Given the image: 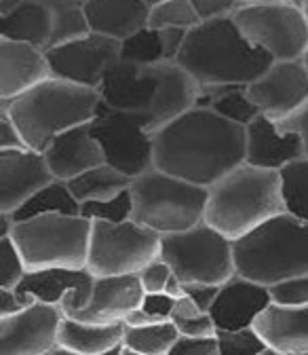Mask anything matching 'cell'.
Listing matches in <instances>:
<instances>
[{
  "label": "cell",
  "instance_id": "1",
  "mask_svg": "<svg viewBox=\"0 0 308 355\" xmlns=\"http://www.w3.org/2000/svg\"><path fill=\"white\" fill-rule=\"evenodd\" d=\"M247 127L194 106L154 131V167L209 189L245 163Z\"/></svg>",
  "mask_w": 308,
  "mask_h": 355
},
{
  "label": "cell",
  "instance_id": "2",
  "mask_svg": "<svg viewBox=\"0 0 308 355\" xmlns=\"http://www.w3.org/2000/svg\"><path fill=\"white\" fill-rule=\"evenodd\" d=\"M102 102L136 112L154 133L197 106L199 83L175 62L131 64L118 60L100 87Z\"/></svg>",
  "mask_w": 308,
  "mask_h": 355
},
{
  "label": "cell",
  "instance_id": "3",
  "mask_svg": "<svg viewBox=\"0 0 308 355\" xmlns=\"http://www.w3.org/2000/svg\"><path fill=\"white\" fill-rule=\"evenodd\" d=\"M273 58L245 38L235 17L201 21L188 30L184 47L175 60L199 87H247L273 66Z\"/></svg>",
  "mask_w": 308,
  "mask_h": 355
},
{
  "label": "cell",
  "instance_id": "4",
  "mask_svg": "<svg viewBox=\"0 0 308 355\" xmlns=\"http://www.w3.org/2000/svg\"><path fill=\"white\" fill-rule=\"evenodd\" d=\"M100 104L98 89L51 76L11 102L3 100L0 110L15 121L28 148L45 153L60 133L91 123Z\"/></svg>",
  "mask_w": 308,
  "mask_h": 355
},
{
  "label": "cell",
  "instance_id": "5",
  "mask_svg": "<svg viewBox=\"0 0 308 355\" xmlns=\"http://www.w3.org/2000/svg\"><path fill=\"white\" fill-rule=\"evenodd\" d=\"M283 211L279 171L241 163L209 187L205 222L237 241Z\"/></svg>",
  "mask_w": 308,
  "mask_h": 355
},
{
  "label": "cell",
  "instance_id": "6",
  "mask_svg": "<svg viewBox=\"0 0 308 355\" xmlns=\"http://www.w3.org/2000/svg\"><path fill=\"white\" fill-rule=\"evenodd\" d=\"M237 273L262 286H275L308 273V222L289 211L262 222L235 241Z\"/></svg>",
  "mask_w": 308,
  "mask_h": 355
},
{
  "label": "cell",
  "instance_id": "7",
  "mask_svg": "<svg viewBox=\"0 0 308 355\" xmlns=\"http://www.w3.org/2000/svg\"><path fill=\"white\" fill-rule=\"evenodd\" d=\"M134 220L161 233H180L205 222L209 189L156 167L131 180Z\"/></svg>",
  "mask_w": 308,
  "mask_h": 355
},
{
  "label": "cell",
  "instance_id": "8",
  "mask_svg": "<svg viewBox=\"0 0 308 355\" xmlns=\"http://www.w3.org/2000/svg\"><path fill=\"white\" fill-rule=\"evenodd\" d=\"M91 229L93 222L80 214H45L15 222L11 237L26 260L28 273L42 269H84Z\"/></svg>",
  "mask_w": 308,
  "mask_h": 355
},
{
  "label": "cell",
  "instance_id": "9",
  "mask_svg": "<svg viewBox=\"0 0 308 355\" xmlns=\"http://www.w3.org/2000/svg\"><path fill=\"white\" fill-rule=\"evenodd\" d=\"M161 258L184 284L222 286L237 275L235 241L207 222L161 239Z\"/></svg>",
  "mask_w": 308,
  "mask_h": 355
},
{
  "label": "cell",
  "instance_id": "10",
  "mask_svg": "<svg viewBox=\"0 0 308 355\" xmlns=\"http://www.w3.org/2000/svg\"><path fill=\"white\" fill-rule=\"evenodd\" d=\"M161 233L134 218L127 222H93L87 269L96 277L138 275L161 256Z\"/></svg>",
  "mask_w": 308,
  "mask_h": 355
},
{
  "label": "cell",
  "instance_id": "11",
  "mask_svg": "<svg viewBox=\"0 0 308 355\" xmlns=\"http://www.w3.org/2000/svg\"><path fill=\"white\" fill-rule=\"evenodd\" d=\"M233 17L253 47L277 62L302 60L308 49V17L300 3L243 5Z\"/></svg>",
  "mask_w": 308,
  "mask_h": 355
},
{
  "label": "cell",
  "instance_id": "12",
  "mask_svg": "<svg viewBox=\"0 0 308 355\" xmlns=\"http://www.w3.org/2000/svg\"><path fill=\"white\" fill-rule=\"evenodd\" d=\"M91 133L102 146L106 163L131 180L154 167V133L144 116L102 102L91 121Z\"/></svg>",
  "mask_w": 308,
  "mask_h": 355
},
{
  "label": "cell",
  "instance_id": "13",
  "mask_svg": "<svg viewBox=\"0 0 308 355\" xmlns=\"http://www.w3.org/2000/svg\"><path fill=\"white\" fill-rule=\"evenodd\" d=\"M47 58L55 78H64L100 92L104 76L120 60V40L91 32L82 38L49 49Z\"/></svg>",
  "mask_w": 308,
  "mask_h": 355
},
{
  "label": "cell",
  "instance_id": "14",
  "mask_svg": "<svg viewBox=\"0 0 308 355\" xmlns=\"http://www.w3.org/2000/svg\"><path fill=\"white\" fill-rule=\"evenodd\" d=\"M64 311L36 300L21 313L0 318V355H45L60 345Z\"/></svg>",
  "mask_w": 308,
  "mask_h": 355
},
{
  "label": "cell",
  "instance_id": "15",
  "mask_svg": "<svg viewBox=\"0 0 308 355\" xmlns=\"http://www.w3.org/2000/svg\"><path fill=\"white\" fill-rule=\"evenodd\" d=\"M247 96L264 116L283 121L308 102V70L302 60H275L266 72L247 85Z\"/></svg>",
  "mask_w": 308,
  "mask_h": 355
},
{
  "label": "cell",
  "instance_id": "16",
  "mask_svg": "<svg viewBox=\"0 0 308 355\" xmlns=\"http://www.w3.org/2000/svg\"><path fill=\"white\" fill-rule=\"evenodd\" d=\"M55 175L45 155L32 148L0 150V214H15Z\"/></svg>",
  "mask_w": 308,
  "mask_h": 355
},
{
  "label": "cell",
  "instance_id": "17",
  "mask_svg": "<svg viewBox=\"0 0 308 355\" xmlns=\"http://www.w3.org/2000/svg\"><path fill=\"white\" fill-rule=\"evenodd\" d=\"M96 275L87 269H42L30 271L15 288L21 296L47 304H57L62 311L84 309L91 300Z\"/></svg>",
  "mask_w": 308,
  "mask_h": 355
},
{
  "label": "cell",
  "instance_id": "18",
  "mask_svg": "<svg viewBox=\"0 0 308 355\" xmlns=\"http://www.w3.org/2000/svg\"><path fill=\"white\" fill-rule=\"evenodd\" d=\"M144 288L138 275L96 277L91 300L84 309L66 311V318L84 324H116L125 322L131 311L142 306Z\"/></svg>",
  "mask_w": 308,
  "mask_h": 355
},
{
  "label": "cell",
  "instance_id": "19",
  "mask_svg": "<svg viewBox=\"0 0 308 355\" xmlns=\"http://www.w3.org/2000/svg\"><path fill=\"white\" fill-rule=\"evenodd\" d=\"M273 304L271 290L243 275H233L209 309V315L217 330H241L255 324V320Z\"/></svg>",
  "mask_w": 308,
  "mask_h": 355
},
{
  "label": "cell",
  "instance_id": "20",
  "mask_svg": "<svg viewBox=\"0 0 308 355\" xmlns=\"http://www.w3.org/2000/svg\"><path fill=\"white\" fill-rule=\"evenodd\" d=\"M47 51L34 44L0 38V100H15L51 78Z\"/></svg>",
  "mask_w": 308,
  "mask_h": 355
},
{
  "label": "cell",
  "instance_id": "21",
  "mask_svg": "<svg viewBox=\"0 0 308 355\" xmlns=\"http://www.w3.org/2000/svg\"><path fill=\"white\" fill-rule=\"evenodd\" d=\"M304 157V146L298 133L283 131L277 121L260 114L247 125L245 163L271 171H281L291 161Z\"/></svg>",
  "mask_w": 308,
  "mask_h": 355
},
{
  "label": "cell",
  "instance_id": "22",
  "mask_svg": "<svg viewBox=\"0 0 308 355\" xmlns=\"http://www.w3.org/2000/svg\"><path fill=\"white\" fill-rule=\"evenodd\" d=\"M42 155H45L53 175L64 182L87 169L106 163L102 146L91 133V123L60 133Z\"/></svg>",
  "mask_w": 308,
  "mask_h": 355
},
{
  "label": "cell",
  "instance_id": "23",
  "mask_svg": "<svg viewBox=\"0 0 308 355\" xmlns=\"http://www.w3.org/2000/svg\"><path fill=\"white\" fill-rule=\"evenodd\" d=\"M253 328L277 353L308 351V306L271 304L255 320Z\"/></svg>",
  "mask_w": 308,
  "mask_h": 355
},
{
  "label": "cell",
  "instance_id": "24",
  "mask_svg": "<svg viewBox=\"0 0 308 355\" xmlns=\"http://www.w3.org/2000/svg\"><path fill=\"white\" fill-rule=\"evenodd\" d=\"M82 9L91 32L120 42L150 21V7L144 0H89Z\"/></svg>",
  "mask_w": 308,
  "mask_h": 355
},
{
  "label": "cell",
  "instance_id": "25",
  "mask_svg": "<svg viewBox=\"0 0 308 355\" xmlns=\"http://www.w3.org/2000/svg\"><path fill=\"white\" fill-rule=\"evenodd\" d=\"M53 34V7L40 0H24L9 15L0 17V38L28 42L47 51Z\"/></svg>",
  "mask_w": 308,
  "mask_h": 355
},
{
  "label": "cell",
  "instance_id": "26",
  "mask_svg": "<svg viewBox=\"0 0 308 355\" xmlns=\"http://www.w3.org/2000/svg\"><path fill=\"white\" fill-rule=\"evenodd\" d=\"M125 322L116 324H84L64 315L60 326V345L78 355H102L108 349L123 345Z\"/></svg>",
  "mask_w": 308,
  "mask_h": 355
},
{
  "label": "cell",
  "instance_id": "27",
  "mask_svg": "<svg viewBox=\"0 0 308 355\" xmlns=\"http://www.w3.org/2000/svg\"><path fill=\"white\" fill-rule=\"evenodd\" d=\"M197 106L209 108L215 114L224 116L230 123L247 127L262 112L247 96V87L222 85V87H199Z\"/></svg>",
  "mask_w": 308,
  "mask_h": 355
},
{
  "label": "cell",
  "instance_id": "28",
  "mask_svg": "<svg viewBox=\"0 0 308 355\" xmlns=\"http://www.w3.org/2000/svg\"><path fill=\"white\" fill-rule=\"evenodd\" d=\"M68 187L82 205L89 201L112 199L114 195H118L131 187V178L125 175L123 171L114 169L112 165L102 163L98 167H91V169L78 173L76 178H72V180H68Z\"/></svg>",
  "mask_w": 308,
  "mask_h": 355
},
{
  "label": "cell",
  "instance_id": "29",
  "mask_svg": "<svg viewBox=\"0 0 308 355\" xmlns=\"http://www.w3.org/2000/svg\"><path fill=\"white\" fill-rule=\"evenodd\" d=\"M45 214H68V216L80 214V201L74 197L68 182L55 178L53 182H49L45 189H40L11 216L15 218V222H24V220L38 218Z\"/></svg>",
  "mask_w": 308,
  "mask_h": 355
},
{
  "label": "cell",
  "instance_id": "30",
  "mask_svg": "<svg viewBox=\"0 0 308 355\" xmlns=\"http://www.w3.org/2000/svg\"><path fill=\"white\" fill-rule=\"evenodd\" d=\"M281 193L285 211L308 222V159H298L281 171Z\"/></svg>",
  "mask_w": 308,
  "mask_h": 355
},
{
  "label": "cell",
  "instance_id": "31",
  "mask_svg": "<svg viewBox=\"0 0 308 355\" xmlns=\"http://www.w3.org/2000/svg\"><path fill=\"white\" fill-rule=\"evenodd\" d=\"M178 338H180V332L169 320V322H161V324H152L144 328H127L123 343L144 355H167Z\"/></svg>",
  "mask_w": 308,
  "mask_h": 355
},
{
  "label": "cell",
  "instance_id": "32",
  "mask_svg": "<svg viewBox=\"0 0 308 355\" xmlns=\"http://www.w3.org/2000/svg\"><path fill=\"white\" fill-rule=\"evenodd\" d=\"M120 60L131 64H158L165 62L161 32L146 26L120 42Z\"/></svg>",
  "mask_w": 308,
  "mask_h": 355
},
{
  "label": "cell",
  "instance_id": "33",
  "mask_svg": "<svg viewBox=\"0 0 308 355\" xmlns=\"http://www.w3.org/2000/svg\"><path fill=\"white\" fill-rule=\"evenodd\" d=\"M201 24V17L197 15V9L190 0H167L150 9V21L148 26L154 30L163 28H182L192 30Z\"/></svg>",
  "mask_w": 308,
  "mask_h": 355
},
{
  "label": "cell",
  "instance_id": "34",
  "mask_svg": "<svg viewBox=\"0 0 308 355\" xmlns=\"http://www.w3.org/2000/svg\"><path fill=\"white\" fill-rule=\"evenodd\" d=\"M87 34H91V28L82 7H53V34L49 49L82 38Z\"/></svg>",
  "mask_w": 308,
  "mask_h": 355
},
{
  "label": "cell",
  "instance_id": "35",
  "mask_svg": "<svg viewBox=\"0 0 308 355\" xmlns=\"http://www.w3.org/2000/svg\"><path fill=\"white\" fill-rule=\"evenodd\" d=\"M80 216L91 222H127L134 218V195L131 187L112 199L104 201H89L80 205Z\"/></svg>",
  "mask_w": 308,
  "mask_h": 355
},
{
  "label": "cell",
  "instance_id": "36",
  "mask_svg": "<svg viewBox=\"0 0 308 355\" xmlns=\"http://www.w3.org/2000/svg\"><path fill=\"white\" fill-rule=\"evenodd\" d=\"M215 336L219 355H255L269 347L253 326L241 330H217Z\"/></svg>",
  "mask_w": 308,
  "mask_h": 355
},
{
  "label": "cell",
  "instance_id": "37",
  "mask_svg": "<svg viewBox=\"0 0 308 355\" xmlns=\"http://www.w3.org/2000/svg\"><path fill=\"white\" fill-rule=\"evenodd\" d=\"M26 275L28 266L13 237L0 239V288L15 290Z\"/></svg>",
  "mask_w": 308,
  "mask_h": 355
},
{
  "label": "cell",
  "instance_id": "38",
  "mask_svg": "<svg viewBox=\"0 0 308 355\" xmlns=\"http://www.w3.org/2000/svg\"><path fill=\"white\" fill-rule=\"evenodd\" d=\"M273 302L283 306H308V273L269 288Z\"/></svg>",
  "mask_w": 308,
  "mask_h": 355
},
{
  "label": "cell",
  "instance_id": "39",
  "mask_svg": "<svg viewBox=\"0 0 308 355\" xmlns=\"http://www.w3.org/2000/svg\"><path fill=\"white\" fill-rule=\"evenodd\" d=\"M173 275V269L169 266V262H165L161 256L154 258L152 262H148L144 269L138 273L140 284L144 288L146 294H156V292H165V286L169 282V277Z\"/></svg>",
  "mask_w": 308,
  "mask_h": 355
},
{
  "label": "cell",
  "instance_id": "40",
  "mask_svg": "<svg viewBox=\"0 0 308 355\" xmlns=\"http://www.w3.org/2000/svg\"><path fill=\"white\" fill-rule=\"evenodd\" d=\"M167 355H219L217 336H182L175 340Z\"/></svg>",
  "mask_w": 308,
  "mask_h": 355
},
{
  "label": "cell",
  "instance_id": "41",
  "mask_svg": "<svg viewBox=\"0 0 308 355\" xmlns=\"http://www.w3.org/2000/svg\"><path fill=\"white\" fill-rule=\"evenodd\" d=\"M190 3L197 9V15L201 17V21L230 17L243 7L241 0H190Z\"/></svg>",
  "mask_w": 308,
  "mask_h": 355
},
{
  "label": "cell",
  "instance_id": "42",
  "mask_svg": "<svg viewBox=\"0 0 308 355\" xmlns=\"http://www.w3.org/2000/svg\"><path fill=\"white\" fill-rule=\"evenodd\" d=\"M175 324V328H178V332L182 336H215L217 328L211 320L209 313H203V315H197V318H173L171 320Z\"/></svg>",
  "mask_w": 308,
  "mask_h": 355
},
{
  "label": "cell",
  "instance_id": "43",
  "mask_svg": "<svg viewBox=\"0 0 308 355\" xmlns=\"http://www.w3.org/2000/svg\"><path fill=\"white\" fill-rule=\"evenodd\" d=\"M277 123L283 131L298 133L302 140V146H304V159H308V102L302 108H298L293 114H289L287 119L277 121Z\"/></svg>",
  "mask_w": 308,
  "mask_h": 355
},
{
  "label": "cell",
  "instance_id": "44",
  "mask_svg": "<svg viewBox=\"0 0 308 355\" xmlns=\"http://www.w3.org/2000/svg\"><path fill=\"white\" fill-rule=\"evenodd\" d=\"M173 306H175V298L165 294V292H156V294H144L142 300V309L152 313L154 318L167 322L173 315Z\"/></svg>",
  "mask_w": 308,
  "mask_h": 355
},
{
  "label": "cell",
  "instance_id": "45",
  "mask_svg": "<svg viewBox=\"0 0 308 355\" xmlns=\"http://www.w3.org/2000/svg\"><path fill=\"white\" fill-rule=\"evenodd\" d=\"M7 148H28V146H26V140L21 136L19 127L9 116V112L0 110V150H7Z\"/></svg>",
  "mask_w": 308,
  "mask_h": 355
},
{
  "label": "cell",
  "instance_id": "46",
  "mask_svg": "<svg viewBox=\"0 0 308 355\" xmlns=\"http://www.w3.org/2000/svg\"><path fill=\"white\" fill-rule=\"evenodd\" d=\"M161 32V42H163V53H165V62H175L184 47L188 30L182 28H163Z\"/></svg>",
  "mask_w": 308,
  "mask_h": 355
},
{
  "label": "cell",
  "instance_id": "47",
  "mask_svg": "<svg viewBox=\"0 0 308 355\" xmlns=\"http://www.w3.org/2000/svg\"><path fill=\"white\" fill-rule=\"evenodd\" d=\"M34 302H36L34 298H26L17 290L0 288V318H9V315L21 313L24 309H28Z\"/></svg>",
  "mask_w": 308,
  "mask_h": 355
},
{
  "label": "cell",
  "instance_id": "48",
  "mask_svg": "<svg viewBox=\"0 0 308 355\" xmlns=\"http://www.w3.org/2000/svg\"><path fill=\"white\" fill-rule=\"evenodd\" d=\"M184 292L186 296H190L203 311H207L209 313V309L219 292V286H211V284H184Z\"/></svg>",
  "mask_w": 308,
  "mask_h": 355
},
{
  "label": "cell",
  "instance_id": "49",
  "mask_svg": "<svg viewBox=\"0 0 308 355\" xmlns=\"http://www.w3.org/2000/svg\"><path fill=\"white\" fill-rule=\"evenodd\" d=\"M203 313H207V311H203L190 296H182V298H178L175 300V306H173V315H171V320L173 318H197V315H203Z\"/></svg>",
  "mask_w": 308,
  "mask_h": 355
},
{
  "label": "cell",
  "instance_id": "50",
  "mask_svg": "<svg viewBox=\"0 0 308 355\" xmlns=\"http://www.w3.org/2000/svg\"><path fill=\"white\" fill-rule=\"evenodd\" d=\"M163 320L154 318L152 313H148V311H144L142 306L136 309V311H131V313L127 315L125 320V326L127 328H144V326H152V324H161ZM169 322V320H167Z\"/></svg>",
  "mask_w": 308,
  "mask_h": 355
},
{
  "label": "cell",
  "instance_id": "51",
  "mask_svg": "<svg viewBox=\"0 0 308 355\" xmlns=\"http://www.w3.org/2000/svg\"><path fill=\"white\" fill-rule=\"evenodd\" d=\"M165 294H169V296H173L175 300H178V298H182L186 292H184V282L178 277V275H171L169 277V282H167V286H165Z\"/></svg>",
  "mask_w": 308,
  "mask_h": 355
},
{
  "label": "cell",
  "instance_id": "52",
  "mask_svg": "<svg viewBox=\"0 0 308 355\" xmlns=\"http://www.w3.org/2000/svg\"><path fill=\"white\" fill-rule=\"evenodd\" d=\"M15 229V218L11 214H0V239L11 237Z\"/></svg>",
  "mask_w": 308,
  "mask_h": 355
},
{
  "label": "cell",
  "instance_id": "53",
  "mask_svg": "<svg viewBox=\"0 0 308 355\" xmlns=\"http://www.w3.org/2000/svg\"><path fill=\"white\" fill-rule=\"evenodd\" d=\"M49 7H84L89 0H40Z\"/></svg>",
  "mask_w": 308,
  "mask_h": 355
},
{
  "label": "cell",
  "instance_id": "54",
  "mask_svg": "<svg viewBox=\"0 0 308 355\" xmlns=\"http://www.w3.org/2000/svg\"><path fill=\"white\" fill-rule=\"evenodd\" d=\"M21 3H24V0H0V17L13 13Z\"/></svg>",
  "mask_w": 308,
  "mask_h": 355
},
{
  "label": "cell",
  "instance_id": "55",
  "mask_svg": "<svg viewBox=\"0 0 308 355\" xmlns=\"http://www.w3.org/2000/svg\"><path fill=\"white\" fill-rule=\"evenodd\" d=\"M45 355H78V353H74V351H68L66 347H62V345H57V347H53V349H49Z\"/></svg>",
  "mask_w": 308,
  "mask_h": 355
},
{
  "label": "cell",
  "instance_id": "56",
  "mask_svg": "<svg viewBox=\"0 0 308 355\" xmlns=\"http://www.w3.org/2000/svg\"><path fill=\"white\" fill-rule=\"evenodd\" d=\"M243 5H253V3H300V0H241Z\"/></svg>",
  "mask_w": 308,
  "mask_h": 355
},
{
  "label": "cell",
  "instance_id": "57",
  "mask_svg": "<svg viewBox=\"0 0 308 355\" xmlns=\"http://www.w3.org/2000/svg\"><path fill=\"white\" fill-rule=\"evenodd\" d=\"M120 355H144V353H140V351H136V349H131V347H123V353Z\"/></svg>",
  "mask_w": 308,
  "mask_h": 355
},
{
  "label": "cell",
  "instance_id": "58",
  "mask_svg": "<svg viewBox=\"0 0 308 355\" xmlns=\"http://www.w3.org/2000/svg\"><path fill=\"white\" fill-rule=\"evenodd\" d=\"M255 355H281V353H277L275 349L266 347V349H264V351H260V353H255Z\"/></svg>",
  "mask_w": 308,
  "mask_h": 355
},
{
  "label": "cell",
  "instance_id": "59",
  "mask_svg": "<svg viewBox=\"0 0 308 355\" xmlns=\"http://www.w3.org/2000/svg\"><path fill=\"white\" fill-rule=\"evenodd\" d=\"M144 3L152 9V7H156V5H161V3H167V0H144Z\"/></svg>",
  "mask_w": 308,
  "mask_h": 355
},
{
  "label": "cell",
  "instance_id": "60",
  "mask_svg": "<svg viewBox=\"0 0 308 355\" xmlns=\"http://www.w3.org/2000/svg\"><path fill=\"white\" fill-rule=\"evenodd\" d=\"M300 5H302L304 13H306V17H308V0H300Z\"/></svg>",
  "mask_w": 308,
  "mask_h": 355
},
{
  "label": "cell",
  "instance_id": "61",
  "mask_svg": "<svg viewBox=\"0 0 308 355\" xmlns=\"http://www.w3.org/2000/svg\"><path fill=\"white\" fill-rule=\"evenodd\" d=\"M302 64H304L306 70H308V49H306V53H304V58H302Z\"/></svg>",
  "mask_w": 308,
  "mask_h": 355
},
{
  "label": "cell",
  "instance_id": "62",
  "mask_svg": "<svg viewBox=\"0 0 308 355\" xmlns=\"http://www.w3.org/2000/svg\"><path fill=\"white\" fill-rule=\"evenodd\" d=\"M285 355H308V351H300V353H285Z\"/></svg>",
  "mask_w": 308,
  "mask_h": 355
}]
</instances>
